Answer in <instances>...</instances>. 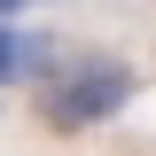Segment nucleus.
Segmentation results:
<instances>
[{"label": "nucleus", "mask_w": 156, "mask_h": 156, "mask_svg": "<svg viewBox=\"0 0 156 156\" xmlns=\"http://www.w3.org/2000/svg\"><path fill=\"white\" fill-rule=\"evenodd\" d=\"M31 86H39V117H47L55 133H86V125H101V117H117L133 101V62L94 55V47H70V55H55Z\"/></svg>", "instance_id": "1"}, {"label": "nucleus", "mask_w": 156, "mask_h": 156, "mask_svg": "<svg viewBox=\"0 0 156 156\" xmlns=\"http://www.w3.org/2000/svg\"><path fill=\"white\" fill-rule=\"evenodd\" d=\"M55 62V39H39V31H16V23L0 16V86H16V78H39Z\"/></svg>", "instance_id": "2"}, {"label": "nucleus", "mask_w": 156, "mask_h": 156, "mask_svg": "<svg viewBox=\"0 0 156 156\" xmlns=\"http://www.w3.org/2000/svg\"><path fill=\"white\" fill-rule=\"evenodd\" d=\"M23 8H31V0H0V16H23Z\"/></svg>", "instance_id": "3"}]
</instances>
